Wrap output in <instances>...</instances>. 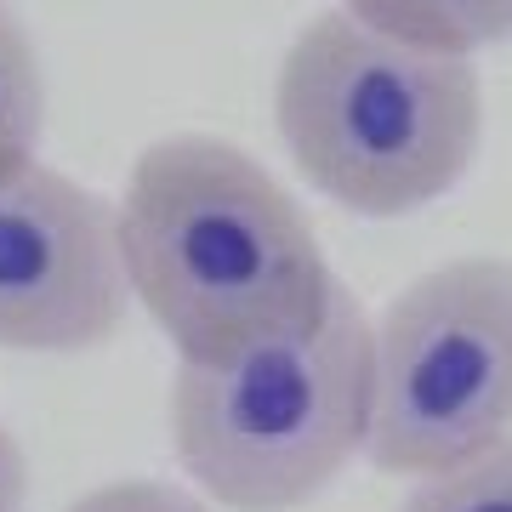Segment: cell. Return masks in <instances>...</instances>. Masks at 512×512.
Segmentation results:
<instances>
[{
  "instance_id": "5b68a950",
  "label": "cell",
  "mask_w": 512,
  "mask_h": 512,
  "mask_svg": "<svg viewBox=\"0 0 512 512\" xmlns=\"http://www.w3.org/2000/svg\"><path fill=\"white\" fill-rule=\"evenodd\" d=\"M131 302L103 194L40 160L0 183V348L92 353L120 330Z\"/></svg>"
},
{
  "instance_id": "30bf717a",
  "label": "cell",
  "mask_w": 512,
  "mask_h": 512,
  "mask_svg": "<svg viewBox=\"0 0 512 512\" xmlns=\"http://www.w3.org/2000/svg\"><path fill=\"white\" fill-rule=\"evenodd\" d=\"M23 495H29V461L12 427L0 421V512H23Z\"/></svg>"
},
{
  "instance_id": "6da1fadb",
  "label": "cell",
  "mask_w": 512,
  "mask_h": 512,
  "mask_svg": "<svg viewBox=\"0 0 512 512\" xmlns=\"http://www.w3.org/2000/svg\"><path fill=\"white\" fill-rule=\"evenodd\" d=\"M131 296L177 359H234L319 325L336 274L302 205L268 165L211 131H177L131 160L114 205Z\"/></svg>"
},
{
  "instance_id": "ba28073f",
  "label": "cell",
  "mask_w": 512,
  "mask_h": 512,
  "mask_svg": "<svg viewBox=\"0 0 512 512\" xmlns=\"http://www.w3.org/2000/svg\"><path fill=\"white\" fill-rule=\"evenodd\" d=\"M399 512H512V433L444 473L416 478Z\"/></svg>"
},
{
  "instance_id": "7a4b0ae2",
  "label": "cell",
  "mask_w": 512,
  "mask_h": 512,
  "mask_svg": "<svg viewBox=\"0 0 512 512\" xmlns=\"http://www.w3.org/2000/svg\"><path fill=\"white\" fill-rule=\"evenodd\" d=\"M274 126L330 205L399 222L467 183L484 143V86L473 57L404 46L336 6L302 23L279 63Z\"/></svg>"
},
{
  "instance_id": "52a82bcc",
  "label": "cell",
  "mask_w": 512,
  "mask_h": 512,
  "mask_svg": "<svg viewBox=\"0 0 512 512\" xmlns=\"http://www.w3.org/2000/svg\"><path fill=\"white\" fill-rule=\"evenodd\" d=\"M46 137V74L40 52L12 0H0V183L23 177L40 160Z\"/></svg>"
},
{
  "instance_id": "8992f818",
  "label": "cell",
  "mask_w": 512,
  "mask_h": 512,
  "mask_svg": "<svg viewBox=\"0 0 512 512\" xmlns=\"http://www.w3.org/2000/svg\"><path fill=\"white\" fill-rule=\"evenodd\" d=\"M359 23L444 57H473L512 40V0H342Z\"/></svg>"
},
{
  "instance_id": "3957f363",
  "label": "cell",
  "mask_w": 512,
  "mask_h": 512,
  "mask_svg": "<svg viewBox=\"0 0 512 512\" xmlns=\"http://www.w3.org/2000/svg\"><path fill=\"white\" fill-rule=\"evenodd\" d=\"M365 302L336 279L319 325L234 359H177L171 450L188 484L228 512H296L365 456L370 433Z\"/></svg>"
},
{
  "instance_id": "9c48e42d",
  "label": "cell",
  "mask_w": 512,
  "mask_h": 512,
  "mask_svg": "<svg viewBox=\"0 0 512 512\" xmlns=\"http://www.w3.org/2000/svg\"><path fill=\"white\" fill-rule=\"evenodd\" d=\"M69 512H211L200 490L160 484V478H120L103 490H86Z\"/></svg>"
},
{
  "instance_id": "277c9868",
  "label": "cell",
  "mask_w": 512,
  "mask_h": 512,
  "mask_svg": "<svg viewBox=\"0 0 512 512\" xmlns=\"http://www.w3.org/2000/svg\"><path fill=\"white\" fill-rule=\"evenodd\" d=\"M501 433H512V262L456 256L376 319L365 461L416 484Z\"/></svg>"
}]
</instances>
